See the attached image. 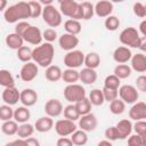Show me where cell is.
<instances>
[{"instance_id": "6da1fadb", "label": "cell", "mask_w": 146, "mask_h": 146, "mask_svg": "<svg viewBox=\"0 0 146 146\" xmlns=\"http://www.w3.org/2000/svg\"><path fill=\"white\" fill-rule=\"evenodd\" d=\"M3 18L7 23L14 24L18 23L22 21H25L27 18H31V9L29 1H19L15 5L9 6L5 11H3Z\"/></svg>"}, {"instance_id": "7a4b0ae2", "label": "cell", "mask_w": 146, "mask_h": 146, "mask_svg": "<svg viewBox=\"0 0 146 146\" xmlns=\"http://www.w3.org/2000/svg\"><path fill=\"white\" fill-rule=\"evenodd\" d=\"M54 56H55V48L52 43H49V42L41 43L40 46L35 47L32 51V60L38 66L46 67V68L52 65Z\"/></svg>"}, {"instance_id": "3957f363", "label": "cell", "mask_w": 146, "mask_h": 146, "mask_svg": "<svg viewBox=\"0 0 146 146\" xmlns=\"http://www.w3.org/2000/svg\"><path fill=\"white\" fill-rule=\"evenodd\" d=\"M59 11L62 15L68 17V19L80 21L83 18L81 3L75 0H62L59 1Z\"/></svg>"}, {"instance_id": "277c9868", "label": "cell", "mask_w": 146, "mask_h": 146, "mask_svg": "<svg viewBox=\"0 0 146 146\" xmlns=\"http://www.w3.org/2000/svg\"><path fill=\"white\" fill-rule=\"evenodd\" d=\"M140 39L141 36L139 35V32L137 31V29L131 27V26L122 30L119 35L120 42L128 48H139Z\"/></svg>"}, {"instance_id": "5b68a950", "label": "cell", "mask_w": 146, "mask_h": 146, "mask_svg": "<svg viewBox=\"0 0 146 146\" xmlns=\"http://www.w3.org/2000/svg\"><path fill=\"white\" fill-rule=\"evenodd\" d=\"M62 13L59 11V9H57L54 5L50 6H46L43 7V11H42V19L43 22L50 26V27H58L62 24Z\"/></svg>"}, {"instance_id": "8992f818", "label": "cell", "mask_w": 146, "mask_h": 146, "mask_svg": "<svg viewBox=\"0 0 146 146\" xmlns=\"http://www.w3.org/2000/svg\"><path fill=\"white\" fill-rule=\"evenodd\" d=\"M64 98L70 103V104H76L78 102L82 100L83 98L87 97L86 89L78 83L74 84H67L64 89Z\"/></svg>"}, {"instance_id": "52a82bcc", "label": "cell", "mask_w": 146, "mask_h": 146, "mask_svg": "<svg viewBox=\"0 0 146 146\" xmlns=\"http://www.w3.org/2000/svg\"><path fill=\"white\" fill-rule=\"evenodd\" d=\"M84 57H86V55L81 50L75 49V50L68 51L64 56V65L67 68L76 70L78 67L82 66V64H84Z\"/></svg>"}, {"instance_id": "ba28073f", "label": "cell", "mask_w": 146, "mask_h": 146, "mask_svg": "<svg viewBox=\"0 0 146 146\" xmlns=\"http://www.w3.org/2000/svg\"><path fill=\"white\" fill-rule=\"evenodd\" d=\"M138 89L131 84H123L119 89V96L120 99H122L125 104H135L137 103L139 98V94L137 91Z\"/></svg>"}, {"instance_id": "9c48e42d", "label": "cell", "mask_w": 146, "mask_h": 146, "mask_svg": "<svg viewBox=\"0 0 146 146\" xmlns=\"http://www.w3.org/2000/svg\"><path fill=\"white\" fill-rule=\"evenodd\" d=\"M76 130V124L67 119H60L55 123V131L60 137L72 136Z\"/></svg>"}, {"instance_id": "30bf717a", "label": "cell", "mask_w": 146, "mask_h": 146, "mask_svg": "<svg viewBox=\"0 0 146 146\" xmlns=\"http://www.w3.org/2000/svg\"><path fill=\"white\" fill-rule=\"evenodd\" d=\"M38 73H39V66L34 62H29L22 66L19 71V78L24 82H31L38 76Z\"/></svg>"}, {"instance_id": "8fae6325", "label": "cell", "mask_w": 146, "mask_h": 146, "mask_svg": "<svg viewBox=\"0 0 146 146\" xmlns=\"http://www.w3.org/2000/svg\"><path fill=\"white\" fill-rule=\"evenodd\" d=\"M22 36H23V39H24L25 42H27V43H30V44H33V46H36V47H38V44H39V46L41 44V41H42V39H43L41 30H40L39 27L34 26V25H31V26L24 32V34H23Z\"/></svg>"}, {"instance_id": "7c38bea8", "label": "cell", "mask_w": 146, "mask_h": 146, "mask_svg": "<svg viewBox=\"0 0 146 146\" xmlns=\"http://www.w3.org/2000/svg\"><path fill=\"white\" fill-rule=\"evenodd\" d=\"M79 42H80V40H79V38L76 35L68 34V33H63L58 38L59 47L63 50H66L67 52L72 51V50H75V48L79 46Z\"/></svg>"}, {"instance_id": "4fadbf2b", "label": "cell", "mask_w": 146, "mask_h": 146, "mask_svg": "<svg viewBox=\"0 0 146 146\" xmlns=\"http://www.w3.org/2000/svg\"><path fill=\"white\" fill-rule=\"evenodd\" d=\"M63 112L64 107L59 99L51 98L44 104V113L50 117H58Z\"/></svg>"}, {"instance_id": "5bb4252c", "label": "cell", "mask_w": 146, "mask_h": 146, "mask_svg": "<svg viewBox=\"0 0 146 146\" xmlns=\"http://www.w3.org/2000/svg\"><path fill=\"white\" fill-rule=\"evenodd\" d=\"M2 102L7 105H16L18 102H21V91L16 87H10V88H5L2 94H1Z\"/></svg>"}, {"instance_id": "9a60e30c", "label": "cell", "mask_w": 146, "mask_h": 146, "mask_svg": "<svg viewBox=\"0 0 146 146\" xmlns=\"http://www.w3.org/2000/svg\"><path fill=\"white\" fill-rule=\"evenodd\" d=\"M98 125V120L95 114L89 113L86 115H82L79 119V128L86 132L94 131Z\"/></svg>"}, {"instance_id": "2e32d148", "label": "cell", "mask_w": 146, "mask_h": 146, "mask_svg": "<svg viewBox=\"0 0 146 146\" xmlns=\"http://www.w3.org/2000/svg\"><path fill=\"white\" fill-rule=\"evenodd\" d=\"M129 117L133 121L146 120V103L137 102L129 110Z\"/></svg>"}, {"instance_id": "e0dca14e", "label": "cell", "mask_w": 146, "mask_h": 146, "mask_svg": "<svg viewBox=\"0 0 146 146\" xmlns=\"http://www.w3.org/2000/svg\"><path fill=\"white\" fill-rule=\"evenodd\" d=\"M131 58H132V52L130 48L125 46H120L115 48V50L113 51V59L117 64H125L129 60H131Z\"/></svg>"}, {"instance_id": "ac0fdd59", "label": "cell", "mask_w": 146, "mask_h": 146, "mask_svg": "<svg viewBox=\"0 0 146 146\" xmlns=\"http://www.w3.org/2000/svg\"><path fill=\"white\" fill-rule=\"evenodd\" d=\"M38 102V94L31 88H25L21 91V103L23 106L31 107Z\"/></svg>"}, {"instance_id": "d6986e66", "label": "cell", "mask_w": 146, "mask_h": 146, "mask_svg": "<svg viewBox=\"0 0 146 146\" xmlns=\"http://www.w3.org/2000/svg\"><path fill=\"white\" fill-rule=\"evenodd\" d=\"M112 11H113V3L111 1L102 0L95 5V14L98 17L107 18L108 16H111Z\"/></svg>"}, {"instance_id": "ffe728a7", "label": "cell", "mask_w": 146, "mask_h": 146, "mask_svg": "<svg viewBox=\"0 0 146 146\" xmlns=\"http://www.w3.org/2000/svg\"><path fill=\"white\" fill-rule=\"evenodd\" d=\"M116 129H117V132H119V136H120V139H127L128 137L131 136V132L133 130V124L130 120L128 119H123L121 121H119L116 123Z\"/></svg>"}, {"instance_id": "44dd1931", "label": "cell", "mask_w": 146, "mask_h": 146, "mask_svg": "<svg viewBox=\"0 0 146 146\" xmlns=\"http://www.w3.org/2000/svg\"><path fill=\"white\" fill-rule=\"evenodd\" d=\"M131 68L138 73H145L146 72V55L138 52L132 55V58L130 60Z\"/></svg>"}, {"instance_id": "7402d4cb", "label": "cell", "mask_w": 146, "mask_h": 146, "mask_svg": "<svg viewBox=\"0 0 146 146\" xmlns=\"http://www.w3.org/2000/svg\"><path fill=\"white\" fill-rule=\"evenodd\" d=\"M34 128L38 132H48L54 128V121L52 117L46 115V116H41L39 117L35 123H34Z\"/></svg>"}, {"instance_id": "603a6c76", "label": "cell", "mask_w": 146, "mask_h": 146, "mask_svg": "<svg viewBox=\"0 0 146 146\" xmlns=\"http://www.w3.org/2000/svg\"><path fill=\"white\" fill-rule=\"evenodd\" d=\"M6 44L8 48L13 49V50H18L19 48H22L24 46V39L22 35L17 34V33H9L7 36H6V40H5Z\"/></svg>"}, {"instance_id": "cb8c5ba5", "label": "cell", "mask_w": 146, "mask_h": 146, "mask_svg": "<svg viewBox=\"0 0 146 146\" xmlns=\"http://www.w3.org/2000/svg\"><path fill=\"white\" fill-rule=\"evenodd\" d=\"M44 76L48 81L50 82H57L62 79L63 76V71L59 66L57 65H50L49 67L46 68V72H44Z\"/></svg>"}, {"instance_id": "d4e9b609", "label": "cell", "mask_w": 146, "mask_h": 146, "mask_svg": "<svg viewBox=\"0 0 146 146\" xmlns=\"http://www.w3.org/2000/svg\"><path fill=\"white\" fill-rule=\"evenodd\" d=\"M80 81L84 84H92L97 81V72L96 70L84 67L80 71Z\"/></svg>"}, {"instance_id": "484cf974", "label": "cell", "mask_w": 146, "mask_h": 146, "mask_svg": "<svg viewBox=\"0 0 146 146\" xmlns=\"http://www.w3.org/2000/svg\"><path fill=\"white\" fill-rule=\"evenodd\" d=\"M31 117V113H30V110L29 107L26 106H19L17 108H15V112H14V120L17 122V123H26Z\"/></svg>"}, {"instance_id": "4316f807", "label": "cell", "mask_w": 146, "mask_h": 146, "mask_svg": "<svg viewBox=\"0 0 146 146\" xmlns=\"http://www.w3.org/2000/svg\"><path fill=\"white\" fill-rule=\"evenodd\" d=\"M84 65L88 68L96 70L100 65V56L95 51L88 52L86 55V57H84Z\"/></svg>"}, {"instance_id": "83f0119b", "label": "cell", "mask_w": 146, "mask_h": 146, "mask_svg": "<svg viewBox=\"0 0 146 146\" xmlns=\"http://www.w3.org/2000/svg\"><path fill=\"white\" fill-rule=\"evenodd\" d=\"M62 80L67 84H74L80 80V72L74 68H66L65 71H63Z\"/></svg>"}, {"instance_id": "f1b7e54d", "label": "cell", "mask_w": 146, "mask_h": 146, "mask_svg": "<svg viewBox=\"0 0 146 146\" xmlns=\"http://www.w3.org/2000/svg\"><path fill=\"white\" fill-rule=\"evenodd\" d=\"M64 29H65L66 33H68V34H73V35H78V34L81 32L82 26H81L80 21L67 19V21L64 23Z\"/></svg>"}, {"instance_id": "f546056e", "label": "cell", "mask_w": 146, "mask_h": 146, "mask_svg": "<svg viewBox=\"0 0 146 146\" xmlns=\"http://www.w3.org/2000/svg\"><path fill=\"white\" fill-rule=\"evenodd\" d=\"M88 98L94 106H102L105 103V98H104V94L102 89H92Z\"/></svg>"}, {"instance_id": "4dcf8cb0", "label": "cell", "mask_w": 146, "mask_h": 146, "mask_svg": "<svg viewBox=\"0 0 146 146\" xmlns=\"http://www.w3.org/2000/svg\"><path fill=\"white\" fill-rule=\"evenodd\" d=\"M34 130H35V128H34L33 124H31V123H29V122L22 123V124H19V127H18L17 136H18L19 138H22V139H27V138H30V137L33 135Z\"/></svg>"}, {"instance_id": "1f68e13d", "label": "cell", "mask_w": 146, "mask_h": 146, "mask_svg": "<svg viewBox=\"0 0 146 146\" xmlns=\"http://www.w3.org/2000/svg\"><path fill=\"white\" fill-rule=\"evenodd\" d=\"M0 84L3 88L15 87L14 76L8 70H0Z\"/></svg>"}, {"instance_id": "d6a6232c", "label": "cell", "mask_w": 146, "mask_h": 146, "mask_svg": "<svg viewBox=\"0 0 146 146\" xmlns=\"http://www.w3.org/2000/svg\"><path fill=\"white\" fill-rule=\"evenodd\" d=\"M64 117L67 119V120H71L73 122H75L76 120H79L81 117L75 104H68L67 106L64 107Z\"/></svg>"}, {"instance_id": "836d02e7", "label": "cell", "mask_w": 146, "mask_h": 146, "mask_svg": "<svg viewBox=\"0 0 146 146\" xmlns=\"http://www.w3.org/2000/svg\"><path fill=\"white\" fill-rule=\"evenodd\" d=\"M131 66L127 65V64H117L115 67H114V75H116L120 80L122 79H127L131 75Z\"/></svg>"}, {"instance_id": "e575fe53", "label": "cell", "mask_w": 146, "mask_h": 146, "mask_svg": "<svg viewBox=\"0 0 146 146\" xmlns=\"http://www.w3.org/2000/svg\"><path fill=\"white\" fill-rule=\"evenodd\" d=\"M18 123L15 120H9L6 121L1 124V131L7 135V136H13V135H17L18 131Z\"/></svg>"}, {"instance_id": "d590c367", "label": "cell", "mask_w": 146, "mask_h": 146, "mask_svg": "<svg viewBox=\"0 0 146 146\" xmlns=\"http://www.w3.org/2000/svg\"><path fill=\"white\" fill-rule=\"evenodd\" d=\"M71 140L75 146H84L88 141V135L86 131L80 129V130H76L71 136Z\"/></svg>"}, {"instance_id": "8d00e7d4", "label": "cell", "mask_w": 146, "mask_h": 146, "mask_svg": "<svg viewBox=\"0 0 146 146\" xmlns=\"http://www.w3.org/2000/svg\"><path fill=\"white\" fill-rule=\"evenodd\" d=\"M80 3H81L82 15H83L82 19H84V21L91 19L95 15V6L89 1H83V2H80Z\"/></svg>"}, {"instance_id": "74e56055", "label": "cell", "mask_w": 146, "mask_h": 146, "mask_svg": "<svg viewBox=\"0 0 146 146\" xmlns=\"http://www.w3.org/2000/svg\"><path fill=\"white\" fill-rule=\"evenodd\" d=\"M104 87L105 88H108V89H114V90H119L120 87H121V80L114 75V74H111V75H107L104 80Z\"/></svg>"}, {"instance_id": "f35d334b", "label": "cell", "mask_w": 146, "mask_h": 146, "mask_svg": "<svg viewBox=\"0 0 146 146\" xmlns=\"http://www.w3.org/2000/svg\"><path fill=\"white\" fill-rule=\"evenodd\" d=\"M110 111L114 115H120L125 111V103L122 99H115L110 103Z\"/></svg>"}, {"instance_id": "ab89813d", "label": "cell", "mask_w": 146, "mask_h": 146, "mask_svg": "<svg viewBox=\"0 0 146 146\" xmlns=\"http://www.w3.org/2000/svg\"><path fill=\"white\" fill-rule=\"evenodd\" d=\"M32 49L27 46H23L17 50V58L23 63H29L32 59Z\"/></svg>"}, {"instance_id": "60d3db41", "label": "cell", "mask_w": 146, "mask_h": 146, "mask_svg": "<svg viewBox=\"0 0 146 146\" xmlns=\"http://www.w3.org/2000/svg\"><path fill=\"white\" fill-rule=\"evenodd\" d=\"M91 105L92 104L90 103L89 98H87V97L75 104V106H76V108H78V111H79V113H80L81 116L91 113Z\"/></svg>"}, {"instance_id": "b9f144b4", "label": "cell", "mask_w": 146, "mask_h": 146, "mask_svg": "<svg viewBox=\"0 0 146 146\" xmlns=\"http://www.w3.org/2000/svg\"><path fill=\"white\" fill-rule=\"evenodd\" d=\"M14 112H15V110H13L10 105H7V104L1 105L0 106V119H1V121L6 122V121H9V120L14 119Z\"/></svg>"}, {"instance_id": "7bdbcfd3", "label": "cell", "mask_w": 146, "mask_h": 146, "mask_svg": "<svg viewBox=\"0 0 146 146\" xmlns=\"http://www.w3.org/2000/svg\"><path fill=\"white\" fill-rule=\"evenodd\" d=\"M120 24H121L120 19L114 15H111L107 18H105V22H104V25L108 31H116L120 27Z\"/></svg>"}, {"instance_id": "ee69618b", "label": "cell", "mask_w": 146, "mask_h": 146, "mask_svg": "<svg viewBox=\"0 0 146 146\" xmlns=\"http://www.w3.org/2000/svg\"><path fill=\"white\" fill-rule=\"evenodd\" d=\"M29 5L31 9V18H38L39 16H42L43 7L40 1H29Z\"/></svg>"}, {"instance_id": "f6af8a7d", "label": "cell", "mask_w": 146, "mask_h": 146, "mask_svg": "<svg viewBox=\"0 0 146 146\" xmlns=\"http://www.w3.org/2000/svg\"><path fill=\"white\" fill-rule=\"evenodd\" d=\"M103 94H104V98H105V102H113L115 99H117L119 97V90H114V89H108V88H103Z\"/></svg>"}, {"instance_id": "bcb514c9", "label": "cell", "mask_w": 146, "mask_h": 146, "mask_svg": "<svg viewBox=\"0 0 146 146\" xmlns=\"http://www.w3.org/2000/svg\"><path fill=\"white\" fill-rule=\"evenodd\" d=\"M105 138L110 141H114V140H117L120 139V136H119V132H117V129L115 125H112V127H108L106 130H105Z\"/></svg>"}, {"instance_id": "7dc6e473", "label": "cell", "mask_w": 146, "mask_h": 146, "mask_svg": "<svg viewBox=\"0 0 146 146\" xmlns=\"http://www.w3.org/2000/svg\"><path fill=\"white\" fill-rule=\"evenodd\" d=\"M132 10H133V14L140 18H144L146 17V8H145V5L141 3V2H135L133 3V7H132Z\"/></svg>"}, {"instance_id": "c3c4849f", "label": "cell", "mask_w": 146, "mask_h": 146, "mask_svg": "<svg viewBox=\"0 0 146 146\" xmlns=\"http://www.w3.org/2000/svg\"><path fill=\"white\" fill-rule=\"evenodd\" d=\"M42 36H43V39L46 40V42L51 43L52 41H55V40L57 39V32H56L54 29H46V30L42 32Z\"/></svg>"}, {"instance_id": "681fc988", "label": "cell", "mask_w": 146, "mask_h": 146, "mask_svg": "<svg viewBox=\"0 0 146 146\" xmlns=\"http://www.w3.org/2000/svg\"><path fill=\"white\" fill-rule=\"evenodd\" d=\"M31 26V24L26 21H22V22H18L16 25H15V33L19 34V35H23L24 32Z\"/></svg>"}, {"instance_id": "f907efd6", "label": "cell", "mask_w": 146, "mask_h": 146, "mask_svg": "<svg viewBox=\"0 0 146 146\" xmlns=\"http://www.w3.org/2000/svg\"><path fill=\"white\" fill-rule=\"evenodd\" d=\"M136 88L139 91L146 92V75L141 74L136 79Z\"/></svg>"}, {"instance_id": "816d5d0a", "label": "cell", "mask_w": 146, "mask_h": 146, "mask_svg": "<svg viewBox=\"0 0 146 146\" xmlns=\"http://www.w3.org/2000/svg\"><path fill=\"white\" fill-rule=\"evenodd\" d=\"M133 130L137 135H140V133L145 132L146 131V120L136 121V123L133 124Z\"/></svg>"}, {"instance_id": "f5cc1de1", "label": "cell", "mask_w": 146, "mask_h": 146, "mask_svg": "<svg viewBox=\"0 0 146 146\" xmlns=\"http://www.w3.org/2000/svg\"><path fill=\"white\" fill-rule=\"evenodd\" d=\"M128 146H143L141 139H140L139 135H137V133L131 135L128 138Z\"/></svg>"}, {"instance_id": "db71d44e", "label": "cell", "mask_w": 146, "mask_h": 146, "mask_svg": "<svg viewBox=\"0 0 146 146\" xmlns=\"http://www.w3.org/2000/svg\"><path fill=\"white\" fill-rule=\"evenodd\" d=\"M74 144L72 143L71 138H67V137H60L57 143H56V146H73Z\"/></svg>"}, {"instance_id": "11a10c76", "label": "cell", "mask_w": 146, "mask_h": 146, "mask_svg": "<svg viewBox=\"0 0 146 146\" xmlns=\"http://www.w3.org/2000/svg\"><path fill=\"white\" fill-rule=\"evenodd\" d=\"M5 146H27V144H26V140H25V139L18 138V139H16V140H13V141L7 143Z\"/></svg>"}, {"instance_id": "9f6ffc18", "label": "cell", "mask_w": 146, "mask_h": 146, "mask_svg": "<svg viewBox=\"0 0 146 146\" xmlns=\"http://www.w3.org/2000/svg\"><path fill=\"white\" fill-rule=\"evenodd\" d=\"M25 140H26L27 146H40V141L34 137H30V138H27Z\"/></svg>"}, {"instance_id": "6f0895ef", "label": "cell", "mask_w": 146, "mask_h": 146, "mask_svg": "<svg viewBox=\"0 0 146 146\" xmlns=\"http://www.w3.org/2000/svg\"><path fill=\"white\" fill-rule=\"evenodd\" d=\"M139 32L143 34L144 38H146V19L140 22V24H139Z\"/></svg>"}, {"instance_id": "680465c9", "label": "cell", "mask_w": 146, "mask_h": 146, "mask_svg": "<svg viewBox=\"0 0 146 146\" xmlns=\"http://www.w3.org/2000/svg\"><path fill=\"white\" fill-rule=\"evenodd\" d=\"M138 49H140L143 52H146V38H141L140 39V43H139V48Z\"/></svg>"}, {"instance_id": "91938a15", "label": "cell", "mask_w": 146, "mask_h": 146, "mask_svg": "<svg viewBox=\"0 0 146 146\" xmlns=\"http://www.w3.org/2000/svg\"><path fill=\"white\" fill-rule=\"evenodd\" d=\"M97 146H113V145H112V143H111L110 140L105 139V140H100Z\"/></svg>"}, {"instance_id": "94428289", "label": "cell", "mask_w": 146, "mask_h": 146, "mask_svg": "<svg viewBox=\"0 0 146 146\" xmlns=\"http://www.w3.org/2000/svg\"><path fill=\"white\" fill-rule=\"evenodd\" d=\"M7 1L6 0H0V10L1 11H5L7 9Z\"/></svg>"}, {"instance_id": "6125c7cd", "label": "cell", "mask_w": 146, "mask_h": 146, "mask_svg": "<svg viewBox=\"0 0 146 146\" xmlns=\"http://www.w3.org/2000/svg\"><path fill=\"white\" fill-rule=\"evenodd\" d=\"M139 137H140V139H141V144H143V146H146V131L143 132V133H140Z\"/></svg>"}, {"instance_id": "be15d7a7", "label": "cell", "mask_w": 146, "mask_h": 146, "mask_svg": "<svg viewBox=\"0 0 146 146\" xmlns=\"http://www.w3.org/2000/svg\"><path fill=\"white\" fill-rule=\"evenodd\" d=\"M145 8H146V5H145Z\"/></svg>"}]
</instances>
